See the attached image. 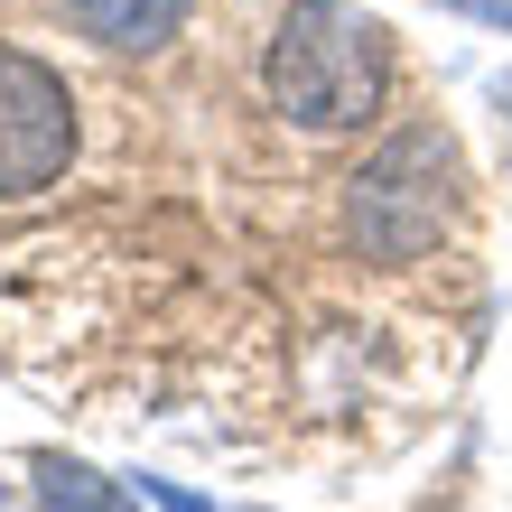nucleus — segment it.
I'll return each instance as SVG.
<instances>
[{
    "label": "nucleus",
    "instance_id": "8",
    "mask_svg": "<svg viewBox=\"0 0 512 512\" xmlns=\"http://www.w3.org/2000/svg\"><path fill=\"white\" fill-rule=\"evenodd\" d=\"M0 512H19V503H10V485H0Z\"/></svg>",
    "mask_w": 512,
    "mask_h": 512
},
{
    "label": "nucleus",
    "instance_id": "7",
    "mask_svg": "<svg viewBox=\"0 0 512 512\" xmlns=\"http://www.w3.org/2000/svg\"><path fill=\"white\" fill-rule=\"evenodd\" d=\"M438 10H457V19H485V28H512V0H438Z\"/></svg>",
    "mask_w": 512,
    "mask_h": 512
},
{
    "label": "nucleus",
    "instance_id": "6",
    "mask_svg": "<svg viewBox=\"0 0 512 512\" xmlns=\"http://www.w3.org/2000/svg\"><path fill=\"white\" fill-rule=\"evenodd\" d=\"M131 485H140L149 503H159V512H215L205 494H187V485H168V475H131Z\"/></svg>",
    "mask_w": 512,
    "mask_h": 512
},
{
    "label": "nucleus",
    "instance_id": "3",
    "mask_svg": "<svg viewBox=\"0 0 512 512\" xmlns=\"http://www.w3.org/2000/svg\"><path fill=\"white\" fill-rule=\"evenodd\" d=\"M75 168V94L47 56L0 47V205L38 196Z\"/></svg>",
    "mask_w": 512,
    "mask_h": 512
},
{
    "label": "nucleus",
    "instance_id": "2",
    "mask_svg": "<svg viewBox=\"0 0 512 512\" xmlns=\"http://www.w3.org/2000/svg\"><path fill=\"white\" fill-rule=\"evenodd\" d=\"M457 140L438 122H410L391 131L364 168L345 177V233L364 261H419L438 243L447 224H457Z\"/></svg>",
    "mask_w": 512,
    "mask_h": 512
},
{
    "label": "nucleus",
    "instance_id": "1",
    "mask_svg": "<svg viewBox=\"0 0 512 512\" xmlns=\"http://www.w3.org/2000/svg\"><path fill=\"white\" fill-rule=\"evenodd\" d=\"M261 94L298 131H364L391 94V28L354 0H289L261 56Z\"/></svg>",
    "mask_w": 512,
    "mask_h": 512
},
{
    "label": "nucleus",
    "instance_id": "5",
    "mask_svg": "<svg viewBox=\"0 0 512 512\" xmlns=\"http://www.w3.org/2000/svg\"><path fill=\"white\" fill-rule=\"evenodd\" d=\"M28 475H38V512H149L140 485H112V475L84 466V457H38Z\"/></svg>",
    "mask_w": 512,
    "mask_h": 512
},
{
    "label": "nucleus",
    "instance_id": "4",
    "mask_svg": "<svg viewBox=\"0 0 512 512\" xmlns=\"http://www.w3.org/2000/svg\"><path fill=\"white\" fill-rule=\"evenodd\" d=\"M196 0H66V19L84 28V38H103V47H122V56H149V47H168L177 28H187Z\"/></svg>",
    "mask_w": 512,
    "mask_h": 512
}]
</instances>
